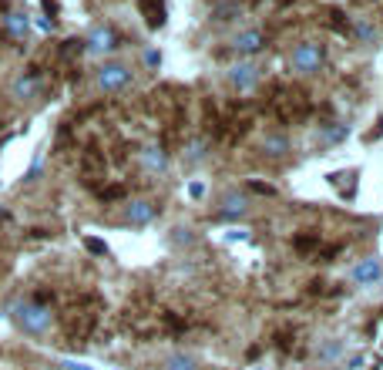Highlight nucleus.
Returning a JSON list of instances; mask_svg holds the SVG:
<instances>
[{
	"mask_svg": "<svg viewBox=\"0 0 383 370\" xmlns=\"http://www.w3.org/2000/svg\"><path fill=\"white\" fill-rule=\"evenodd\" d=\"M14 323H17V330H24L31 336H40V333L51 330L54 313H51V306H44L38 300H24V303L14 306Z\"/></svg>",
	"mask_w": 383,
	"mask_h": 370,
	"instance_id": "obj_1",
	"label": "nucleus"
},
{
	"mask_svg": "<svg viewBox=\"0 0 383 370\" xmlns=\"http://www.w3.org/2000/svg\"><path fill=\"white\" fill-rule=\"evenodd\" d=\"M272 111H276V118H279L282 124H296L309 115V101H306L303 91H296V88H282V91L276 94V101H272Z\"/></svg>",
	"mask_w": 383,
	"mask_h": 370,
	"instance_id": "obj_2",
	"label": "nucleus"
},
{
	"mask_svg": "<svg viewBox=\"0 0 383 370\" xmlns=\"http://www.w3.org/2000/svg\"><path fill=\"white\" fill-rule=\"evenodd\" d=\"M289 64H293V71H300V75H313V71H319L323 68V47L319 44H296L293 47V54H289Z\"/></svg>",
	"mask_w": 383,
	"mask_h": 370,
	"instance_id": "obj_3",
	"label": "nucleus"
},
{
	"mask_svg": "<svg viewBox=\"0 0 383 370\" xmlns=\"http://www.w3.org/2000/svg\"><path fill=\"white\" fill-rule=\"evenodd\" d=\"M128 84H131V71H128L124 64L111 61V64H101V68H98V88H101L105 94H118V91H124Z\"/></svg>",
	"mask_w": 383,
	"mask_h": 370,
	"instance_id": "obj_4",
	"label": "nucleus"
},
{
	"mask_svg": "<svg viewBox=\"0 0 383 370\" xmlns=\"http://www.w3.org/2000/svg\"><path fill=\"white\" fill-rule=\"evenodd\" d=\"M229 81L235 91H252V88L259 84V68H256L252 61H242V64H235L229 71Z\"/></svg>",
	"mask_w": 383,
	"mask_h": 370,
	"instance_id": "obj_5",
	"label": "nucleus"
},
{
	"mask_svg": "<svg viewBox=\"0 0 383 370\" xmlns=\"http://www.w3.org/2000/svg\"><path fill=\"white\" fill-rule=\"evenodd\" d=\"M155 215H158V209H155V202H148V199H131V202L124 206V219H128L131 226H148Z\"/></svg>",
	"mask_w": 383,
	"mask_h": 370,
	"instance_id": "obj_6",
	"label": "nucleus"
},
{
	"mask_svg": "<svg viewBox=\"0 0 383 370\" xmlns=\"http://www.w3.org/2000/svg\"><path fill=\"white\" fill-rule=\"evenodd\" d=\"M0 27L7 31V38H14V41H24V38H27V27H31V21H27V14H21V10H7V14L0 17Z\"/></svg>",
	"mask_w": 383,
	"mask_h": 370,
	"instance_id": "obj_7",
	"label": "nucleus"
},
{
	"mask_svg": "<svg viewBox=\"0 0 383 370\" xmlns=\"http://www.w3.org/2000/svg\"><path fill=\"white\" fill-rule=\"evenodd\" d=\"M88 51L91 54H108V51H115L118 47V38H115V31L111 27H94L91 34H88Z\"/></svg>",
	"mask_w": 383,
	"mask_h": 370,
	"instance_id": "obj_8",
	"label": "nucleus"
},
{
	"mask_svg": "<svg viewBox=\"0 0 383 370\" xmlns=\"http://www.w3.org/2000/svg\"><path fill=\"white\" fill-rule=\"evenodd\" d=\"M380 276H383L380 259H360V263L353 266V280H356L360 287H370V283H377Z\"/></svg>",
	"mask_w": 383,
	"mask_h": 370,
	"instance_id": "obj_9",
	"label": "nucleus"
},
{
	"mask_svg": "<svg viewBox=\"0 0 383 370\" xmlns=\"http://www.w3.org/2000/svg\"><path fill=\"white\" fill-rule=\"evenodd\" d=\"M138 10H142V17L152 31H158L165 24V3L161 0H138Z\"/></svg>",
	"mask_w": 383,
	"mask_h": 370,
	"instance_id": "obj_10",
	"label": "nucleus"
},
{
	"mask_svg": "<svg viewBox=\"0 0 383 370\" xmlns=\"http://www.w3.org/2000/svg\"><path fill=\"white\" fill-rule=\"evenodd\" d=\"M246 212H249V199H246L242 192H229V196L222 199V209H219L222 219H239V215H246Z\"/></svg>",
	"mask_w": 383,
	"mask_h": 370,
	"instance_id": "obj_11",
	"label": "nucleus"
},
{
	"mask_svg": "<svg viewBox=\"0 0 383 370\" xmlns=\"http://www.w3.org/2000/svg\"><path fill=\"white\" fill-rule=\"evenodd\" d=\"M40 88V78L38 75H24V78H17V81L10 84V94L17 98V101H27V98H34Z\"/></svg>",
	"mask_w": 383,
	"mask_h": 370,
	"instance_id": "obj_12",
	"label": "nucleus"
},
{
	"mask_svg": "<svg viewBox=\"0 0 383 370\" xmlns=\"http://www.w3.org/2000/svg\"><path fill=\"white\" fill-rule=\"evenodd\" d=\"M263 152L272 155V159L286 155V152H289V138H286V135H279V131H269L266 138H263Z\"/></svg>",
	"mask_w": 383,
	"mask_h": 370,
	"instance_id": "obj_13",
	"label": "nucleus"
},
{
	"mask_svg": "<svg viewBox=\"0 0 383 370\" xmlns=\"http://www.w3.org/2000/svg\"><path fill=\"white\" fill-rule=\"evenodd\" d=\"M235 51H242V54H256L259 47H263V34L259 31H246V34H239L235 44H232Z\"/></svg>",
	"mask_w": 383,
	"mask_h": 370,
	"instance_id": "obj_14",
	"label": "nucleus"
},
{
	"mask_svg": "<svg viewBox=\"0 0 383 370\" xmlns=\"http://www.w3.org/2000/svg\"><path fill=\"white\" fill-rule=\"evenodd\" d=\"M142 162H145V168H152V172H161V168L168 165V155L161 152V145H148V148L142 152Z\"/></svg>",
	"mask_w": 383,
	"mask_h": 370,
	"instance_id": "obj_15",
	"label": "nucleus"
},
{
	"mask_svg": "<svg viewBox=\"0 0 383 370\" xmlns=\"http://www.w3.org/2000/svg\"><path fill=\"white\" fill-rule=\"evenodd\" d=\"M165 370H198V360L192 354H172L165 360Z\"/></svg>",
	"mask_w": 383,
	"mask_h": 370,
	"instance_id": "obj_16",
	"label": "nucleus"
},
{
	"mask_svg": "<svg viewBox=\"0 0 383 370\" xmlns=\"http://www.w3.org/2000/svg\"><path fill=\"white\" fill-rule=\"evenodd\" d=\"M205 148H209V142L205 138H195L185 145V162H202L205 159Z\"/></svg>",
	"mask_w": 383,
	"mask_h": 370,
	"instance_id": "obj_17",
	"label": "nucleus"
},
{
	"mask_svg": "<svg viewBox=\"0 0 383 370\" xmlns=\"http://www.w3.org/2000/svg\"><path fill=\"white\" fill-rule=\"evenodd\" d=\"M349 179H353V175H349V172H343V175H330V182H333V185H340V189H343V196H346V199H349V196H353V185H349Z\"/></svg>",
	"mask_w": 383,
	"mask_h": 370,
	"instance_id": "obj_18",
	"label": "nucleus"
},
{
	"mask_svg": "<svg viewBox=\"0 0 383 370\" xmlns=\"http://www.w3.org/2000/svg\"><path fill=\"white\" fill-rule=\"evenodd\" d=\"M316 246H319L316 236H300V239H296V252H313Z\"/></svg>",
	"mask_w": 383,
	"mask_h": 370,
	"instance_id": "obj_19",
	"label": "nucleus"
},
{
	"mask_svg": "<svg viewBox=\"0 0 383 370\" xmlns=\"http://www.w3.org/2000/svg\"><path fill=\"white\" fill-rule=\"evenodd\" d=\"M84 246H88V252H94V256H108V246H105L101 239H94V236H88Z\"/></svg>",
	"mask_w": 383,
	"mask_h": 370,
	"instance_id": "obj_20",
	"label": "nucleus"
},
{
	"mask_svg": "<svg viewBox=\"0 0 383 370\" xmlns=\"http://www.w3.org/2000/svg\"><path fill=\"white\" fill-rule=\"evenodd\" d=\"M340 354H343V347H340V343H326V347L319 350V357H323V360H330V357H340Z\"/></svg>",
	"mask_w": 383,
	"mask_h": 370,
	"instance_id": "obj_21",
	"label": "nucleus"
},
{
	"mask_svg": "<svg viewBox=\"0 0 383 370\" xmlns=\"http://www.w3.org/2000/svg\"><path fill=\"white\" fill-rule=\"evenodd\" d=\"M189 196H192V199H202V196H205V185H202V182H192Z\"/></svg>",
	"mask_w": 383,
	"mask_h": 370,
	"instance_id": "obj_22",
	"label": "nucleus"
},
{
	"mask_svg": "<svg viewBox=\"0 0 383 370\" xmlns=\"http://www.w3.org/2000/svg\"><path fill=\"white\" fill-rule=\"evenodd\" d=\"M175 243H192L189 229H175Z\"/></svg>",
	"mask_w": 383,
	"mask_h": 370,
	"instance_id": "obj_23",
	"label": "nucleus"
},
{
	"mask_svg": "<svg viewBox=\"0 0 383 370\" xmlns=\"http://www.w3.org/2000/svg\"><path fill=\"white\" fill-rule=\"evenodd\" d=\"M0 219H7V212H3V209H0Z\"/></svg>",
	"mask_w": 383,
	"mask_h": 370,
	"instance_id": "obj_24",
	"label": "nucleus"
},
{
	"mask_svg": "<svg viewBox=\"0 0 383 370\" xmlns=\"http://www.w3.org/2000/svg\"><path fill=\"white\" fill-rule=\"evenodd\" d=\"M0 148H3V142H0Z\"/></svg>",
	"mask_w": 383,
	"mask_h": 370,
	"instance_id": "obj_25",
	"label": "nucleus"
}]
</instances>
